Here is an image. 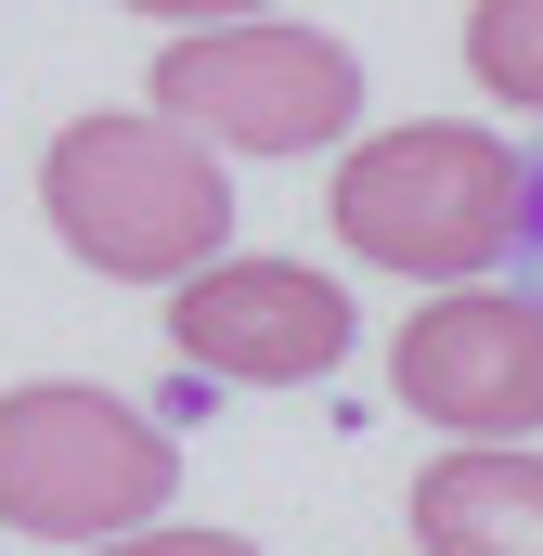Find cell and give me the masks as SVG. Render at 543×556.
<instances>
[{"label": "cell", "instance_id": "1", "mask_svg": "<svg viewBox=\"0 0 543 556\" xmlns=\"http://www.w3.org/2000/svg\"><path fill=\"white\" fill-rule=\"evenodd\" d=\"M39 207L65 233V260L117 285H181L194 260L233 247V181H220V142H194L181 117H78L39 155Z\"/></svg>", "mask_w": 543, "mask_h": 556}, {"label": "cell", "instance_id": "2", "mask_svg": "<svg viewBox=\"0 0 543 556\" xmlns=\"http://www.w3.org/2000/svg\"><path fill=\"white\" fill-rule=\"evenodd\" d=\"M324 207H337L350 260L414 273V285H466L518 247V155L492 130H466V117H414V130L350 142Z\"/></svg>", "mask_w": 543, "mask_h": 556}, {"label": "cell", "instance_id": "3", "mask_svg": "<svg viewBox=\"0 0 543 556\" xmlns=\"http://www.w3.org/2000/svg\"><path fill=\"white\" fill-rule=\"evenodd\" d=\"M181 492V440L117 389H0V531L104 544Z\"/></svg>", "mask_w": 543, "mask_h": 556}, {"label": "cell", "instance_id": "4", "mask_svg": "<svg viewBox=\"0 0 543 556\" xmlns=\"http://www.w3.org/2000/svg\"><path fill=\"white\" fill-rule=\"evenodd\" d=\"M155 117H181L220 155H311L363 117V65L350 39L324 26H285V13H220V26H181L155 52Z\"/></svg>", "mask_w": 543, "mask_h": 556}, {"label": "cell", "instance_id": "5", "mask_svg": "<svg viewBox=\"0 0 543 556\" xmlns=\"http://www.w3.org/2000/svg\"><path fill=\"white\" fill-rule=\"evenodd\" d=\"M168 350L181 376H220V389H311L350 363V298L311 273V260H194L168 298Z\"/></svg>", "mask_w": 543, "mask_h": 556}, {"label": "cell", "instance_id": "6", "mask_svg": "<svg viewBox=\"0 0 543 556\" xmlns=\"http://www.w3.org/2000/svg\"><path fill=\"white\" fill-rule=\"evenodd\" d=\"M389 389L453 440H531L543 427V298L531 285H453L389 350Z\"/></svg>", "mask_w": 543, "mask_h": 556}, {"label": "cell", "instance_id": "7", "mask_svg": "<svg viewBox=\"0 0 543 556\" xmlns=\"http://www.w3.org/2000/svg\"><path fill=\"white\" fill-rule=\"evenodd\" d=\"M414 544L427 556H543V453L466 440L414 479Z\"/></svg>", "mask_w": 543, "mask_h": 556}, {"label": "cell", "instance_id": "8", "mask_svg": "<svg viewBox=\"0 0 543 556\" xmlns=\"http://www.w3.org/2000/svg\"><path fill=\"white\" fill-rule=\"evenodd\" d=\"M466 65H479V91L543 117V0H479L466 13Z\"/></svg>", "mask_w": 543, "mask_h": 556}, {"label": "cell", "instance_id": "9", "mask_svg": "<svg viewBox=\"0 0 543 556\" xmlns=\"http://www.w3.org/2000/svg\"><path fill=\"white\" fill-rule=\"evenodd\" d=\"M78 556H260V544H233V531H104V544H78Z\"/></svg>", "mask_w": 543, "mask_h": 556}, {"label": "cell", "instance_id": "10", "mask_svg": "<svg viewBox=\"0 0 543 556\" xmlns=\"http://www.w3.org/2000/svg\"><path fill=\"white\" fill-rule=\"evenodd\" d=\"M518 260H531V298H543V155H518Z\"/></svg>", "mask_w": 543, "mask_h": 556}, {"label": "cell", "instance_id": "11", "mask_svg": "<svg viewBox=\"0 0 543 556\" xmlns=\"http://www.w3.org/2000/svg\"><path fill=\"white\" fill-rule=\"evenodd\" d=\"M130 13H168V26H220V13H272V0H130Z\"/></svg>", "mask_w": 543, "mask_h": 556}]
</instances>
